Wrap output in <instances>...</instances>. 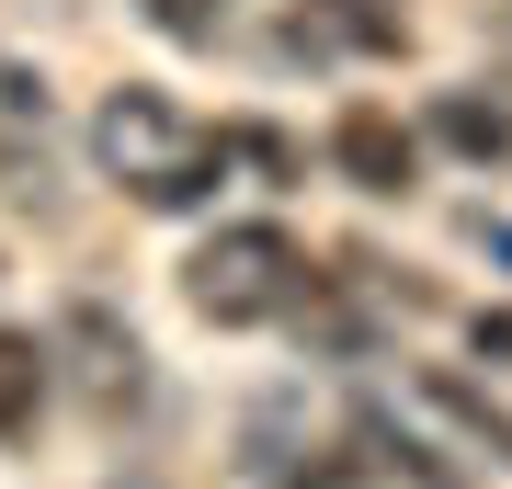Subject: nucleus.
<instances>
[{
	"mask_svg": "<svg viewBox=\"0 0 512 489\" xmlns=\"http://www.w3.org/2000/svg\"><path fill=\"white\" fill-rule=\"evenodd\" d=\"M92 160L126 182L137 205H194L217 148H205V126L171 103L160 80H126V91H103V114H92Z\"/></svg>",
	"mask_w": 512,
	"mask_h": 489,
	"instance_id": "nucleus-1",
	"label": "nucleus"
},
{
	"mask_svg": "<svg viewBox=\"0 0 512 489\" xmlns=\"http://www.w3.org/2000/svg\"><path fill=\"white\" fill-rule=\"evenodd\" d=\"M296 296H308V251H296L285 228H262V217H239L217 239H194V262H183V308L205 330H262V319H296Z\"/></svg>",
	"mask_w": 512,
	"mask_h": 489,
	"instance_id": "nucleus-2",
	"label": "nucleus"
},
{
	"mask_svg": "<svg viewBox=\"0 0 512 489\" xmlns=\"http://www.w3.org/2000/svg\"><path fill=\"white\" fill-rule=\"evenodd\" d=\"M330 171L365 182V194H410V182H421V137H410L387 103H342V126H330Z\"/></svg>",
	"mask_w": 512,
	"mask_h": 489,
	"instance_id": "nucleus-3",
	"label": "nucleus"
},
{
	"mask_svg": "<svg viewBox=\"0 0 512 489\" xmlns=\"http://www.w3.org/2000/svg\"><path fill=\"white\" fill-rule=\"evenodd\" d=\"M353 444H365V467H376V478H410V489H478L467 467H444V444L421 433V421H399L387 399L353 410Z\"/></svg>",
	"mask_w": 512,
	"mask_h": 489,
	"instance_id": "nucleus-4",
	"label": "nucleus"
},
{
	"mask_svg": "<svg viewBox=\"0 0 512 489\" xmlns=\"http://www.w3.org/2000/svg\"><path fill=\"white\" fill-rule=\"evenodd\" d=\"M410 399L433 410V421H444V433H456L467 455H490V467H512V410L490 399V387H467V376H444V364H433V376H421Z\"/></svg>",
	"mask_w": 512,
	"mask_h": 489,
	"instance_id": "nucleus-5",
	"label": "nucleus"
},
{
	"mask_svg": "<svg viewBox=\"0 0 512 489\" xmlns=\"http://www.w3.org/2000/svg\"><path fill=\"white\" fill-rule=\"evenodd\" d=\"M46 399H57V353L35 330H0V444H35Z\"/></svg>",
	"mask_w": 512,
	"mask_h": 489,
	"instance_id": "nucleus-6",
	"label": "nucleus"
},
{
	"mask_svg": "<svg viewBox=\"0 0 512 489\" xmlns=\"http://www.w3.org/2000/svg\"><path fill=\"white\" fill-rule=\"evenodd\" d=\"M69 342L92 353V364H80V387H92V410H126L137 387H148V376H137L148 353H137V342H126V330H114L103 308H80V319H69Z\"/></svg>",
	"mask_w": 512,
	"mask_h": 489,
	"instance_id": "nucleus-7",
	"label": "nucleus"
},
{
	"mask_svg": "<svg viewBox=\"0 0 512 489\" xmlns=\"http://www.w3.org/2000/svg\"><path fill=\"white\" fill-rule=\"evenodd\" d=\"M308 35L353 46V57H399L410 46V12H399V0H308Z\"/></svg>",
	"mask_w": 512,
	"mask_h": 489,
	"instance_id": "nucleus-8",
	"label": "nucleus"
},
{
	"mask_svg": "<svg viewBox=\"0 0 512 489\" xmlns=\"http://www.w3.org/2000/svg\"><path fill=\"white\" fill-rule=\"evenodd\" d=\"M444 137L467 148V160H512V114L501 103H467V91H444V114H433Z\"/></svg>",
	"mask_w": 512,
	"mask_h": 489,
	"instance_id": "nucleus-9",
	"label": "nucleus"
},
{
	"mask_svg": "<svg viewBox=\"0 0 512 489\" xmlns=\"http://www.w3.org/2000/svg\"><path fill=\"white\" fill-rule=\"evenodd\" d=\"M137 12L160 23L171 46H217V35H228V0H137Z\"/></svg>",
	"mask_w": 512,
	"mask_h": 489,
	"instance_id": "nucleus-10",
	"label": "nucleus"
},
{
	"mask_svg": "<svg viewBox=\"0 0 512 489\" xmlns=\"http://www.w3.org/2000/svg\"><path fill=\"white\" fill-rule=\"evenodd\" d=\"M478 353H512V319H478Z\"/></svg>",
	"mask_w": 512,
	"mask_h": 489,
	"instance_id": "nucleus-11",
	"label": "nucleus"
},
{
	"mask_svg": "<svg viewBox=\"0 0 512 489\" xmlns=\"http://www.w3.org/2000/svg\"><path fill=\"white\" fill-rule=\"evenodd\" d=\"M490 23H501V46H512V0H490Z\"/></svg>",
	"mask_w": 512,
	"mask_h": 489,
	"instance_id": "nucleus-12",
	"label": "nucleus"
}]
</instances>
